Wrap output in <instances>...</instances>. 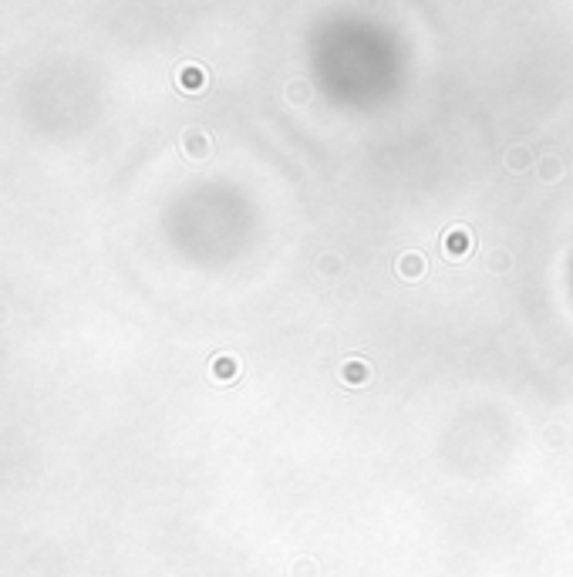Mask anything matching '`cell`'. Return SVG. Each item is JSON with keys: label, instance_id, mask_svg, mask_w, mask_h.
Returning a JSON list of instances; mask_svg holds the SVG:
<instances>
[{"label": "cell", "instance_id": "cell-1", "mask_svg": "<svg viewBox=\"0 0 573 577\" xmlns=\"http://www.w3.org/2000/svg\"><path fill=\"white\" fill-rule=\"evenodd\" d=\"M472 246H475V240H472V233L466 230V227H452V230L442 236V250H446L448 260H462V256H469Z\"/></svg>", "mask_w": 573, "mask_h": 577}, {"label": "cell", "instance_id": "cell-2", "mask_svg": "<svg viewBox=\"0 0 573 577\" xmlns=\"http://www.w3.org/2000/svg\"><path fill=\"white\" fill-rule=\"evenodd\" d=\"M176 81H179V88L182 91H189V95H199V91L209 85V71H206L203 64H182L179 68V75H176Z\"/></svg>", "mask_w": 573, "mask_h": 577}, {"label": "cell", "instance_id": "cell-3", "mask_svg": "<svg viewBox=\"0 0 573 577\" xmlns=\"http://www.w3.org/2000/svg\"><path fill=\"white\" fill-rule=\"evenodd\" d=\"M182 152L189 155V159H206V155L213 152V139L206 135L203 128H186L182 132Z\"/></svg>", "mask_w": 573, "mask_h": 577}, {"label": "cell", "instance_id": "cell-4", "mask_svg": "<svg viewBox=\"0 0 573 577\" xmlns=\"http://www.w3.org/2000/svg\"><path fill=\"white\" fill-rule=\"evenodd\" d=\"M371 361L364 358H347L341 365V382L344 385H351V388H361V385H368L371 382Z\"/></svg>", "mask_w": 573, "mask_h": 577}, {"label": "cell", "instance_id": "cell-5", "mask_svg": "<svg viewBox=\"0 0 573 577\" xmlns=\"http://www.w3.org/2000/svg\"><path fill=\"white\" fill-rule=\"evenodd\" d=\"M398 274H401L405 281H421V277L429 274V264H425V256H421L419 250H411V254H405L398 260Z\"/></svg>", "mask_w": 573, "mask_h": 577}, {"label": "cell", "instance_id": "cell-6", "mask_svg": "<svg viewBox=\"0 0 573 577\" xmlns=\"http://www.w3.org/2000/svg\"><path fill=\"white\" fill-rule=\"evenodd\" d=\"M236 375H240V361L233 358V355L213 358V378H216V382H233Z\"/></svg>", "mask_w": 573, "mask_h": 577}, {"label": "cell", "instance_id": "cell-7", "mask_svg": "<svg viewBox=\"0 0 573 577\" xmlns=\"http://www.w3.org/2000/svg\"><path fill=\"white\" fill-rule=\"evenodd\" d=\"M526 155H530L526 149H512V152H510V166L512 169H526V162H530Z\"/></svg>", "mask_w": 573, "mask_h": 577}]
</instances>
